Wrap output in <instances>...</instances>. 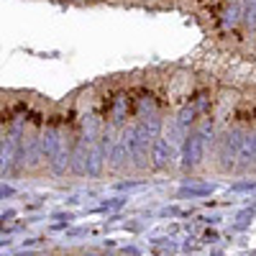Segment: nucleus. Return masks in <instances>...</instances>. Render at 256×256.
I'll return each instance as SVG.
<instances>
[{"label": "nucleus", "mask_w": 256, "mask_h": 256, "mask_svg": "<svg viewBox=\"0 0 256 256\" xmlns=\"http://www.w3.org/2000/svg\"><path fill=\"white\" fill-rule=\"evenodd\" d=\"M251 164H256V152H254V141H251V134L241 136V146H238V164L241 169H248Z\"/></svg>", "instance_id": "1a4fd4ad"}, {"label": "nucleus", "mask_w": 256, "mask_h": 256, "mask_svg": "<svg viewBox=\"0 0 256 256\" xmlns=\"http://www.w3.org/2000/svg\"><path fill=\"white\" fill-rule=\"evenodd\" d=\"M210 190H212V187H192V190L184 187V190H182V195H208Z\"/></svg>", "instance_id": "9d476101"}, {"label": "nucleus", "mask_w": 256, "mask_h": 256, "mask_svg": "<svg viewBox=\"0 0 256 256\" xmlns=\"http://www.w3.org/2000/svg\"><path fill=\"white\" fill-rule=\"evenodd\" d=\"M210 136H212V126L205 123L200 131L190 134V136L184 138V148H182V169H184V172H192V169H198V166L202 164Z\"/></svg>", "instance_id": "f03ea898"}, {"label": "nucleus", "mask_w": 256, "mask_h": 256, "mask_svg": "<svg viewBox=\"0 0 256 256\" xmlns=\"http://www.w3.org/2000/svg\"><path fill=\"white\" fill-rule=\"evenodd\" d=\"M70 172L77 177L88 174V138H80L72 148V159H70Z\"/></svg>", "instance_id": "6e6552de"}, {"label": "nucleus", "mask_w": 256, "mask_h": 256, "mask_svg": "<svg viewBox=\"0 0 256 256\" xmlns=\"http://www.w3.org/2000/svg\"><path fill=\"white\" fill-rule=\"evenodd\" d=\"M108 152L100 138H88V177H100L105 172Z\"/></svg>", "instance_id": "423d86ee"}, {"label": "nucleus", "mask_w": 256, "mask_h": 256, "mask_svg": "<svg viewBox=\"0 0 256 256\" xmlns=\"http://www.w3.org/2000/svg\"><path fill=\"white\" fill-rule=\"evenodd\" d=\"M128 134V154H131V164L136 169H146L148 159H152V144H154V134L148 131L144 123H136L131 128H126Z\"/></svg>", "instance_id": "f257e3e1"}, {"label": "nucleus", "mask_w": 256, "mask_h": 256, "mask_svg": "<svg viewBox=\"0 0 256 256\" xmlns=\"http://www.w3.org/2000/svg\"><path fill=\"white\" fill-rule=\"evenodd\" d=\"M241 131H228L220 141V152H218V159H220V169L230 172L233 166L238 164V146H241Z\"/></svg>", "instance_id": "20e7f679"}, {"label": "nucleus", "mask_w": 256, "mask_h": 256, "mask_svg": "<svg viewBox=\"0 0 256 256\" xmlns=\"http://www.w3.org/2000/svg\"><path fill=\"white\" fill-rule=\"evenodd\" d=\"M3 138H6V134H3V128H0V146H3Z\"/></svg>", "instance_id": "ddd939ff"}, {"label": "nucleus", "mask_w": 256, "mask_h": 256, "mask_svg": "<svg viewBox=\"0 0 256 256\" xmlns=\"http://www.w3.org/2000/svg\"><path fill=\"white\" fill-rule=\"evenodd\" d=\"M6 195H13V190L10 187H0V198H6Z\"/></svg>", "instance_id": "9b49d317"}, {"label": "nucleus", "mask_w": 256, "mask_h": 256, "mask_svg": "<svg viewBox=\"0 0 256 256\" xmlns=\"http://www.w3.org/2000/svg\"><path fill=\"white\" fill-rule=\"evenodd\" d=\"M64 148H67V144H64V134L59 131L56 126H46L44 131H41V156H44V162L52 164Z\"/></svg>", "instance_id": "7ed1b4c3"}, {"label": "nucleus", "mask_w": 256, "mask_h": 256, "mask_svg": "<svg viewBox=\"0 0 256 256\" xmlns=\"http://www.w3.org/2000/svg\"><path fill=\"white\" fill-rule=\"evenodd\" d=\"M172 164H174V144L164 136H156L152 144V166L156 172H164Z\"/></svg>", "instance_id": "39448f33"}, {"label": "nucleus", "mask_w": 256, "mask_h": 256, "mask_svg": "<svg viewBox=\"0 0 256 256\" xmlns=\"http://www.w3.org/2000/svg\"><path fill=\"white\" fill-rule=\"evenodd\" d=\"M82 256H100L98 251H88V254H82Z\"/></svg>", "instance_id": "f8f14e48"}, {"label": "nucleus", "mask_w": 256, "mask_h": 256, "mask_svg": "<svg viewBox=\"0 0 256 256\" xmlns=\"http://www.w3.org/2000/svg\"><path fill=\"white\" fill-rule=\"evenodd\" d=\"M251 141H254V152H256V134H251Z\"/></svg>", "instance_id": "4468645a"}, {"label": "nucleus", "mask_w": 256, "mask_h": 256, "mask_svg": "<svg viewBox=\"0 0 256 256\" xmlns=\"http://www.w3.org/2000/svg\"><path fill=\"white\" fill-rule=\"evenodd\" d=\"M128 162H131V154H128V134H126V128L113 138L110 148H108V164L113 169H123Z\"/></svg>", "instance_id": "0eeeda50"}]
</instances>
